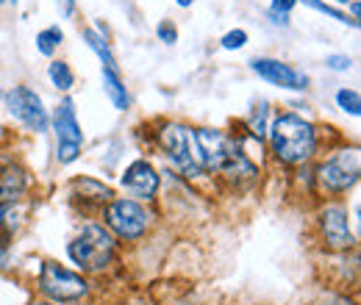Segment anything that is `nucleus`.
<instances>
[{"label":"nucleus","instance_id":"obj_1","mask_svg":"<svg viewBox=\"0 0 361 305\" xmlns=\"http://www.w3.org/2000/svg\"><path fill=\"white\" fill-rule=\"evenodd\" d=\"M267 142H270L272 158L283 167H306L314 161L319 150L317 125L295 111H281L272 117Z\"/></svg>","mask_w":361,"mask_h":305},{"label":"nucleus","instance_id":"obj_2","mask_svg":"<svg viewBox=\"0 0 361 305\" xmlns=\"http://www.w3.org/2000/svg\"><path fill=\"white\" fill-rule=\"evenodd\" d=\"M67 256L78 266L81 275H97L109 269L117 259V239L100 222H87L81 230L67 242Z\"/></svg>","mask_w":361,"mask_h":305},{"label":"nucleus","instance_id":"obj_3","mask_svg":"<svg viewBox=\"0 0 361 305\" xmlns=\"http://www.w3.org/2000/svg\"><path fill=\"white\" fill-rule=\"evenodd\" d=\"M361 175V156L356 144H345L336 147L325 156V161H319L314 170V189H319L328 197H342L348 194Z\"/></svg>","mask_w":361,"mask_h":305},{"label":"nucleus","instance_id":"obj_4","mask_svg":"<svg viewBox=\"0 0 361 305\" xmlns=\"http://www.w3.org/2000/svg\"><path fill=\"white\" fill-rule=\"evenodd\" d=\"M156 147L159 153L167 158V164L186 180L203 178V167L195 158V147H192V128L180 125V123H161L156 131Z\"/></svg>","mask_w":361,"mask_h":305},{"label":"nucleus","instance_id":"obj_5","mask_svg":"<svg viewBox=\"0 0 361 305\" xmlns=\"http://www.w3.org/2000/svg\"><path fill=\"white\" fill-rule=\"evenodd\" d=\"M150 211L145 208V203L131 200V197H111L103 206V222L106 230L117 239V242H142L150 230Z\"/></svg>","mask_w":361,"mask_h":305},{"label":"nucleus","instance_id":"obj_6","mask_svg":"<svg viewBox=\"0 0 361 305\" xmlns=\"http://www.w3.org/2000/svg\"><path fill=\"white\" fill-rule=\"evenodd\" d=\"M50 128L56 136V161L61 167L75 164L81 158V150H84V131H81V123H78V114H75V103L70 97H64L53 108Z\"/></svg>","mask_w":361,"mask_h":305},{"label":"nucleus","instance_id":"obj_7","mask_svg":"<svg viewBox=\"0 0 361 305\" xmlns=\"http://www.w3.org/2000/svg\"><path fill=\"white\" fill-rule=\"evenodd\" d=\"M39 292L50 303H81L90 294V280L81 272H73L56 261H42L39 266Z\"/></svg>","mask_w":361,"mask_h":305},{"label":"nucleus","instance_id":"obj_8","mask_svg":"<svg viewBox=\"0 0 361 305\" xmlns=\"http://www.w3.org/2000/svg\"><path fill=\"white\" fill-rule=\"evenodd\" d=\"M8 114L31 133H47L50 131V111L45 108L42 97L25 84H17L3 94Z\"/></svg>","mask_w":361,"mask_h":305},{"label":"nucleus","instance_id":"obj_9","mask_svg":"<svg viewBox=\"0 0 361 305\" xmlns=\"http://www.w3.org/2000/svg\"><path fill=\"white\" fill-rule=\"evenodd\" d=\"M317 230H319V239L322 244L331 250V253H348L353 250L356 244V236H353V228H350V214L342 203L331 200L325 203L319 211H317Z\"/></svg>","mask_w":361,"mask_h":305},{"label":"nucleus","instance_id":"obj_10","mask_svg":"<svg viewBox=\"0 0 361 305\" xmlns=\"http://www.w3.org/2000/svg\"><path fill=\"white\" fill-rule=\"evenodd\" d=\"M192 147L195 158L203 167V173H214L226 164L231 150L236 147V136L220 128H192Z\"/></svg>","mask_w":361,"mask_h":305},{"label":"nucleus","instance_id":"obj_11","mask_svg":"<svg viewBox=\"0 0 361 305\" xmlns=\"http://www.w3.org/2000/svg\"><path fill=\"white\" fill-rule=\"evenodd\" d=\"M120 186L126 189V194L131 200L150 203V200H156V194L161 189V175L147 158H134L120 175Z\"/></svg>","mask_w":361,"mask_h":305},{"label":"nucleus","instance_id":"obj_12","mask_svg":"<svg viewBox=\"0 0 361 305\" xmlns=\"http://www.w3.org/2000/svg\"><path fill=\"white\" fill-rule=\"evenodd\" d=\"M250 70H253L262 81H267V84H272V87H278V89H286V92H306V89H309V75H306L303 70H298V67L281 61V58L256 56V58L250 61Z\"/></svg>","mask_w":361,"mask_h":305},{"label":"nucleus","instance_id":"obj_13","mask_svg":"<svg viewBox=\"0 0 361 305\" xmlns=\"http://www.w3.org/2000/svg\"><path fill=\"white\" fill-rule=\"evenodd\" d=\"M28 189H31V175L20 161L14 158L0 161V203L3 206L20 203L28 194Z\"/></svg>","mask_w":361,"mask_h":305},{"label":"nucleus","instance_id":"obj_14","mask_svg":"<svg viewBox=\"0 0 361 305\" xmlns=\"http://www.w3.org/2000/svg\"><path fill=\"white\" fill-rule=\"evenodd\" d=\"M70 197H75L84 208L92 206V208H100V211H103V206L114 197V189H111L109 183L92 178V175H81V178H75V180L70 183Z\"/></svg>","mask_w":361,"mask_h":305},{"label":"nucleus","instance_id":"obj_15","mask_svg":"<svg viewBox=\"0 0 361 305\" xmlns=\"http://www.w3.org/2000/svg\"><path fill=\"white\" fill-rule=\"evenodd\" d=\"M100 81H103V92H106L109 103H111L117 111H128V108H131V92L126 87L120 70L100 67Z\"/></svg>","mask_w":361,"mask_h":305},{"label":"nucleus","instance_id":"obj_16","mask_svg":"<svg viewBox=\"0 0 361 305\" xmlns=\"http://www.w3.org/2000/svg\"><path fill=\"white\" fill-rule=\"evenodd\" d=\"M267 128H270V103L267 100H253L247 120H245V131L250 139H256L259 144L267 139Z\"/></svg>","mask_w":361,"mask_h":305},{"label":"nucleus","instance_id":"obj_17","mask_svg":"<svg viewBox=\"0 0 361 305\" xmlns=\"http://www.w3.org/2000/svg\"><path fill=\"white\" fill-rule=\"evenodd\" d=\"M81 37H84L87 47L100 58V67L120 70V64H117V58H114V53H111V47H109V39L103 37V28H100V25H97V28H84Z\"/></svg>","mask_w":361,"mask_h":305},{"label":"nucleus","instance_id":"obj_18","mask_svg":"<svg viewBox=\"0 0 361 305\" xmlns=\"http://www.w3.org/2000/svg\"><path fill=\"white\" fill-rule=\"evenodd\" d=\"M47 81L59 89V92L67 94V92H73V87H75V73H73V67L67 61L56 58V61L47 64Z\"/></svg>","mask_w":361,"mask_h":305},{"label":"nucleus","instance_id":"obj_19","mask_svg":"<svg viewBox=\"0 0 361 305\" xmlns=\"http://www.w3.org/2000/svg\"><path fill=\"white\" fill-rule=\"evenodd\" d=\"M34 42H37V53L50 58V56L61 47V42H64V31H61L59 25H47V28H42V31L37 34Z\"/></svg>","mask_w":361,"mask_h":305},{"label":"nucleus","instance_id":"obj_20","mask_svg":"<svg viewBox=\"0 0 361 305\" xmlns=\"http://www.w3.org/2000/svg\"><path fill=\"white\" fill-rule=\"evenodd\" d=\"M334 100H336V106H339L345 114H350V117H361V94H359V89L342 87L336 94H334Z\"/></svg>","mask_w":361,"mask_h":305},{"label":"nucleus","instance_id":"obj_21","mask_svg":"<svg viewBox=\"0 0 361 305\" xmlns=\"http://www.w3.org/2000/svg\"><path fill=\"white\" fill-rule=\"evenodd\" d=\"M298 3H303V6L314 8V11L325 14V17H331V20H336V23H342V25H353V28H359V23L348 20V14H345V11H339V8H334V6H328V3H322V0H298Z\"/></svg>","mask_w":361,"mask_h":305},{"label":"nucleus","instance_id":"obj_22","mask_svg":"<svg viewBox=\"0 0 361 305\" xmlns=\"http://www.w3.org/2000/svg\"><path fill=\"white\" fill-rule=\"evenodd\" d=\"M247 31L245 28H233V31H228L226 37L220 39V44H223V50H242L245 44H247Z\"/></svg>","mask_w":361,"mask_h":305},{"label":"nucleus","instance_id":"obj_23","mask_svg":"<svg viewBox=\"0 0 361 305\" xmlns=\"http://www.w3.org/2000/svg\"><path fill=\"white\" fill-rule=\"evenodd\" d=\"M325 67L331 73H348V70H353V58L345 53H331V56H325Z\"/></svg>","mask_w":361,"mask_h":305},{"label":"nucleus","instance_id":"obj_24","mask_svg":"<svg viewBox=\"0 0 361 305\" xmlns=\"http://www.w3.org/2000/svg\"><path fill=\"white\" fill-rule=\"evenodd\" d=\"M156 37L161 44H176L178 42V25L173 20H161L159 28H156Z\"/></svg>","mask_w":361,"mask_h":305},{"label":"nucleus","instance_id":"obj_25","mask_svg":"<svg viewBox=\"0 0 361 305\" xmlns=\"http://www.w3.org/2000/svg\"><path fill=\"white\" fill-rule=\"evenodd\" d=\"M11 217H14V206H3L0 203V233H6V236H11L17 230V222Z\"/></svg>","mask_w":361,"mask_h":305},{"label":"nucleus","instance_id":"obj_26","mask_svg":"<svg viewBox=\"0 0 361 305\" xmlns=\"http://www.w3.org/2000/svg\"><path fill=\"white\" fill-rule=\"evenodd\" d=\"M295 6H298V0H270V14H278V17H289Z\"/></svg>","mask_w":361,"mask_h":305},{"label":"nucleus","instance_id":"obj_27","mask_svg":"<svg viewBox=\"0 0 361 305\" xmlns=\"http://www.w3.org/2000/svg\"><path fill=\"white\" fill-rule=\"evenodd\" d=\"M8 250H11V236L0 233V269L8 263Z\"/></svg>","mask_w":361,"mask_h":305},{"label":"nucleus","instance_id":"obj_28","mask_svg":"<svg viewBox=\"0 0 361 305\" xmlns=\"http://www.w3.org/2000/svg\"><path fill=\"white\" fill-rule=\"evenodd\" d=\"M322 305H356L350 297H345V294H328L325 300H322Z\"/></svg>","mask_w":361,"mask_h":305},{"label":"nucleus","instance_id":"obj_29","mask_svg":"<svg viewBox=\"0 0 361 305\" xmlns=\"http://www.w3.org/2000/svg\"><path fill=\"white\" fill-rule=\"evenodd\" d=\"M56 6H59V11L64 17H73L75 14V0H56Z\"/></svg>","mask_w":361,"mask_h":305},{"label":"nucleus","instance_id":"obj_30","mask_svg":"<svg viewBox=\"0 0 361 305\" xmlns=\"http://www.w3.org/2000/svg\"><path fill=\"white\" fill-rule=\"evenodd\" d=\"M176 3H178L180 8H189V6H192V0H176Z\"/></svg>","mask_w":361,"mask_h":305},{"label":"nucleus","instance_id":"obj_31","mask_svg":"<svg viewBox=\"0 0 361 305\" xmlns=\"http://www.w3.org/2000/svg\"><path fill=\"white\" fill-rule=\"evenodd\" d=\"M28 305H59V303H50V300H37V303H28Z\"/></svg>","mask_w":361,"mask_h":305},{"label":"nucleus","instance_id":"obj_32","mask_svg":"<svg viewBox=\"0 0 361 305\" xmlns=\"http://www.w3.org/2000/svg\"><path fill=\"white\" fill-rule=\"evenodd\" d=\"M336 3H339V6H348V3H350V0H336Z\"/></svg>","mask_w":361,"mask_h":305},{"label":"nucleus","instance_id":"obj_33","mask_svg":"<svg viewBox=\"0 0 361 305\" xmlns=\"http://www.w3.org/2000/svg\"><path fill=\"white\" fill-rule=\"evenodd\" d=\"M8 3H11V6H17V3H20V0H8Z\"/></svg>","mask_w":361,"mask_h":305},{"label":"nucleus","instance_id":"obj_34","mask_svg":"<svg viewBox=\"0 0 361 305\" xmlns=\"http://www.w3.org/2000/svg\"><path fill=\"white\" fill-rule=\"evenodd\" d=\"M6 3H8V0H0V6H6Z\"/></svg>","mask_w":361,"mask_h":305},{"label":"nucleus","instance_id":"obj_35","mask_svg":"<svg viewBox=\"0 0 361 305\" xmlns=\"http://www.w3.org/2000/svg\"><path fill=\"white\" fill-rule=\"evenodd\" d=\"M0 97H3V92H0Z\"/></svg>","mask_w":361,"mask_h":305}]
</instances>
